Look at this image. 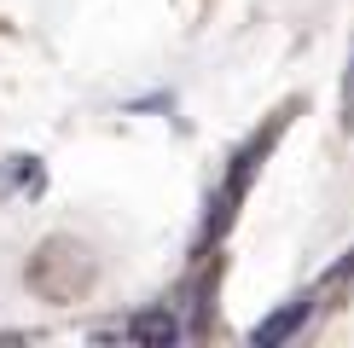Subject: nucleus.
Returning <instances> with one entry per match:
<instances>
[{
	"label": "nucleus",
	"instance_id": "obj_1",
	"mask_svg": "<svg viewBox=\"0 0 354 348\" xmlns=\"http://www.w3.org/2000/svg\"><path fill=\"white\" fill-rule=\"evenodd\" d=\"M99 279V255L87 250L82 238H70V232H53V238H41L35 244V255H29V267H24V284L35 290L41 302H82L87 290H93Z\"/></svg>",
	"mask_w": 354,
	"mask_h": 348
},
{
	"label": "nucleus",
	"instance_id": "obj_2",
	"mask_svg": "<svg viewBox=\"0 0 354 348\" xmlns=\"http://www.w3.org/2000/svg\"><path fill=\"white\" fill-rule=\"evenodd\" d=\"M297 110H302V99H290L285 110H273L268 122H261L256 134L244 139V151L232 157V174H227V186H221V197H215V215H209V238H221V226H227V215L239 209V197L250 192V180H256V168H261V157H268L273 145H279V134H285V128H290V116H297Z\"/></svg>",
	"mask_w": 354,
	"mask_h": 348
},
{
	"label": "nucleus",
	"instance_id": "obj_3",
	"mask_svg": "<svg viewBox=\"0 0 354 348\" xmlns=\"http://www.w3.org/2000/svg\"><path fill=\"white\" fill-rule=\"evenodd\" d=\"M308 308H314V302H308V296H297V302H290V308L268 313V319H261V325H256V342H261V348H273V342L297 337V331H302V319H308Z\"/></svg>",
	"mask_w": 354,
	"mask_h": 348
},
{
	"label": "nucleus",
	"instance_id": "obj_4",
	"mask_svg": "<svg viewBox=\"0 0 354 348\" xmlns=\"http://www.w3.org/2000/svg\"><path fill=\"white\" fill-rule=\"evenodd\" d=\"M41 163L35 157H6V168H0V192H18V197H35L41 192Z\"/></svg>",
	"mask_w": 354,
	"mask_h": 348
},
{
	"label": "nucleus",
	"instance_id": "obj_5",
	"mask_svg": "<svg viewBox=\"0 0 354 348\" xmlns=\"http://www.w3.org/2000/svg\"><path fill=\"white\" fill-rule=\"evenodd\" d=\"M128 337H134V342H174V337H180V325H174L169 313H145V319L128 325Z\"/></svg>",
	"mask_w": 354,
	"mask_h": 348
},
{
	"label": "nucleus",
	"instance_id": "obj_6",
	"mask_svg": "<svg viewBox=\"0 0 354 348\" xmlns=\"http://www.w3.org/2000/svg\"><path fill=\"white\" fill-rule=\"evenodd\" d=\"M343 128H354V52H348V76H343Z\"/></svg>",
	"mask_w": 354,
	"mask_h": 348
},
{
	"label": "nucleus",
	"instance_id": "obj_7",
	"mask_svg": "<svg viewBox=\"0 0 354 348\" xmlns=\"http://www.w3.org/2000/svg\"><path fill=\"white\" fill-rule=\"evenodd\" d=\"M348 273H354V255H348V261H343V267H337V273H331V279H348Z\"/></svg>",
	"mask_w": 354,
	"mask_h": 348
}]
</instances>
